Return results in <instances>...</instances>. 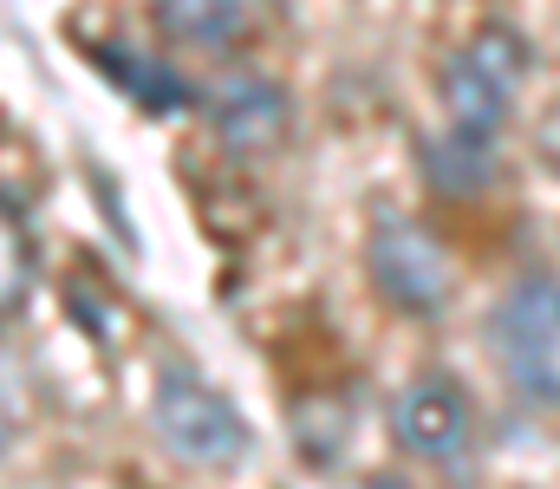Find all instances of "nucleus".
Segmentation results:
<instances>
[{
  "label": "nucleus",
  "instance_id": "obj_11",
  "mask_svg": "<svg viewBox=\"0 0 560 489\" xmlns=\"http://www.w3.org/2000/svg\"><path fill=\"white\" fill-rule=\"evenodd\" d=\"M365 489H405V484L398 477H378V484H365Z\"/></svg>",
  "mask_w": 560,
  "mask_h": 489
},
{
  "label": "nucleus",
  "instance_id": "obj_3",
  "mask_svg": "<svg viewBox=\"0 0 560 489\" xmlns=\"http://www.w3.org/2000/svg\"><path fill=\"white\" fill-rule=\"evenodd\" d=\"M495 359L502 379L528 405H560V275H528L495 307Z\"/></svg>",
  "mask_w": 560,
  "mask_h": 489
},
{
  "label": "nucleus",
  "instance_id": "obj_10",
  "mask_svg": "<svg viewBox=\"0 0 560 489\" xmlns=\"http://www.w3.org/2000/svg\"><path fill=\"white\" fill-rule=\"evenodd\" d=\"M26 411H33V392H26V372L0 352V451H13L20 444V431H26Z\"/></svg>",
  "mask_w": 560,
  "mask_h": 489
},
{
  "label": "nucleus",
  "instance_id": "obj_8",
  "mask_svg": "<svg viewBox=\"0 0 560 489\" xmlns=\"http://www.w3.org/2000/svg\"><path fill=\"white\" fill-rule=\"evenodd\" d=\"M98 66H105L112 85H125V92L138 98L143 112H183V105H189V85H183L170 66L138 59L131 46H98Z\"/></svg>",
  "mask_w": 560,
  "mask_h": 489
},
{
  "label": "nucleus",
  "instance_id": "obj_6",
  "mask_svg": "<svg viewBox=\"0 0 560 489\" xmlns=\"http://www.w3.org/2000/svg\"><path fill=\"white\" fill-rule=\"evenodd\" d=\"M287 92L261 72H229L222 92H215V138L235 151V158H268L287 144Z\"/></svg>",
  "mask_w": 560,
  "mask_h": 489
},
{
  "label": "nucleus",
  "instance_id": "obj_2",
  "mask_svg": "<svg viewBox=\"0 0 560 489\" xmlns=\"http://www.w3.org/2000/svg\"><path fill=\"white\" fill-rule=\"evenodd\" d=\"M150 424L163 438L170 457L196 464V470H235L248 457V418L235 411L229 392H215L196 365H163L156 392H150Z\"/></svg>",
  "mask_w": 560,
  "mask_h": 489
},
{
  "label": "nucleus",
  "instance_id": "obj_1",
  "mask_svg": "<svg viewBox=\"0 0 560 489\" xmlns=\"http://www.w3.org/2000/svg\"><path fill=\"white\" fill-rule=\"evenodd\" d=\"M528 39L509 26V20H489L476 26L450 66H443V131L430 138V170H436V189L463 196L489 176V151L502 138V118L515 112V92L528 79Z\"/></svg>",
  "mask_w": 560,
  "mask_h": 489
},
{
  "label": "nucleus",
  "instance_id": "obj_9",
  "mask_svg": "<svg viewBox=\"0 0 560 489\" xmlns=\"http://www.w3.org/2000/svg\"><path fill=\"white\" fill-rule=\"evenodd\" d=\"M33 281H39V255H33V235H26L20 209H7V202H0V326H7L13 314H20V307H26Z\"/></svg>",
  "mask_w": 560,
  "mask_h": 489
},
{
  "label": "nucleus",
  "instance_id": "obj_7",
  "mask_svg": "<svg viewBox=\"0 0 560 489\" xmlns=\"http://www.w3.org/2000/svg\"><path fill=\"white\" fill-rule=\"evenodd\" d=\"M150 13H156L163 39H176L189 53H215V59L248 46L261 26V0H150Z\"/></svg>",
  "mask_w": 560,
  "mask_h": 489
},
{
  "label": "nucleus",
  "instance_id": "obj_4",
  "mask_svg": "<svg viewBox=\"0 0 560 489\" xmlns=\"http://www.w3.org/2000/svg\"><path fill=\"white\" fill-rule=\"evenodd\" d=\"M365 268H372V288L398 314H411V321H436L443 301H450V255H443V242L430 229H418L411 216H378L372 222Z\"/></svg>",
  "mask_w": 560,
  "mask_h": 489
},
{
  "label": "nucleus",
  "instance_id": "obj_5",
  "mask_svg": "<svg viewBox=\"0 0 560 489\" xmlns=\"http://www.w3.org/2000/svg\"><path fill=\"white\" fill-rule=\"evenodd\" d=\"M392 438L423 464H456L469 451V398L450 372H418L392 405Z\"/></svg>",
  "mask_w": 560,
  "mask_h": 489
}]
</instances>
